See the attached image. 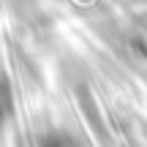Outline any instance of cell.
I'll use <instances>...</instances> for the list:
<instances>
[{
  "label": "cell",
  "mask_w": 147,
  "mask_h": 147,
  "mask_svg": "<svg viewBox=\"0 0 147 147\" xmlns=\"http://www.w3.org/2000/svg\"><path fill=\"white\" fill-rule=\"evenodd\" d=\"M11 115V84L0 76V123Z\"/></svg>",
  "instance_id": "cell-1"
}]
</instances>
